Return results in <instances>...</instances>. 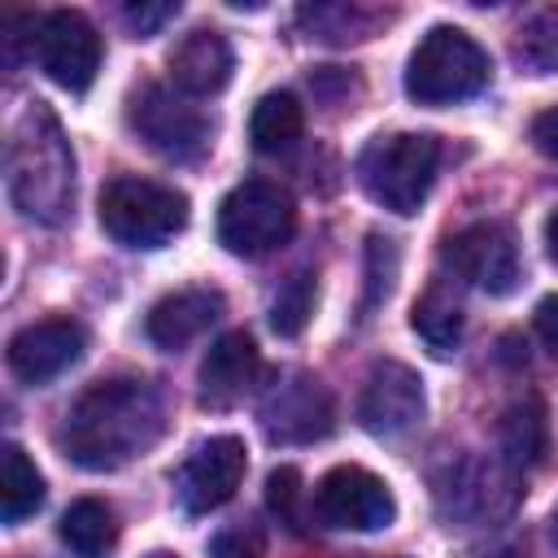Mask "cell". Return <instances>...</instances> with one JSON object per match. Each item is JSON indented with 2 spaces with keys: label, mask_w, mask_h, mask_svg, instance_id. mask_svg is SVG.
I'll use <instances>...</instances> for the list:
<instances>
[{
  "label": "cell",
  "mask_w": 558,
  "mask_h": 558,
  "mask_svg": "<svg viewBox=\"0 0 558 558\" xmlns=\"http://www.w3.org/2000/svg\"><path fill=\"white\" fill-rule=\"evenodd\" d=\"M436 161H440V148L423 131L375 135L357 153V183L375 205L392 214H414L432 192Z\"/></svg>",
  "instance_id": "obj_3"
},
{
  "label": "cell",
  "mask_w": 558,
  "mask_h": 558,
  "mask_svg": "<svg viewBox=\"0 0 558 558\" xmlns=\"http://www.w3.org/2000/svg\"><path fill=\"white\" fill-rule=\"evenodd\" d=\"M554 541H558V510H554Z\"/></svg>",
  "instance_id": "obj_32"
},
{
  "label": "cell",
  "mask_w": 558,
  "mask_h": 558,
  "mask_svg": "<svg viewBox=\"0 0 558 558\" xmlns=\"http://www.w3.org/2000/svg\"><path fill=\"white\" fill-rule=\"evenodd\" d=\"M423 405V379L405 362H375L357 397V423L371 436H405L418 427Z\"/></svg>",
  "instance_id": "obj_12"
},
{
  "label": "cell",
  "mask_w": 558,
  "mask_h": 558,
  "mask_svg": "<svg viewBox=\"0 0 558 558\" xmlns=\"http://www.w3.org/2000/svg\"><path fill=\"white\" fill-rule=\"evenodd\" d=\"M410 327L418 331V340H423L432 353H440V357L453 353L458 340H462V305H458V296H453L445 283H432V288L414 301Z\"/></svg>",
  "instance_id": "obj_21"
},
{
  "label": "cell",
  "mask_w": 558,
  "mask_h": 558,
  "mask_svg": "<svg viewBox=\"0 0 558 558\" xmlns=\"http://www.w3.org/2000/svg\"><path fill=\"white\" fill-rule=\"evenodd\" d=\"M445 257H449V266H453L466 283H475V288L488 292V296H506V292H514L519 279H523L519 244H514V235H510L501 222H471V227H462V231L449 240Z\"/></svg>",
  "instance_id": "obj_10"
},
{
  "label": "cell",
  "mask_w": 558,
  "mask_h": 558,
  "mask_svg": "<svg viewBox=\"0 0 558 558\" xmlns=\"http://www.w3.org/2000/svg\"><path fill=\"white\" fill-rule=\"evenodd\" d=\"M497 488H501V493L510 488V480H506L497 466L462 462L458 475H453V484L440 488V497H453L449 510H458V514H497V510H506V506L514 501V497H497Z\"/></svg>",
  "instance_id": "obj_23"
},
{
  "label": "cell",
  "mask_w": 558,
  "mask_h": 558,
  "mask_svg": "<svg viewBox=\"0 0 558 558\" xmlns=\"http://www.w3.org/2000/svg\"><path fill=\"white\" fill-rule=\"evenodd\" d=\"M301 131H305V113H301V100L292 92H266L253 105L248 135H253L257 153H288L301 140Z\"/></svg>",
  "instance_id": "obj_20"
},
{
  "label": "cell",
  "mask_w": 558,
  "mask_h": 558,
  "mask_svg": "<svg viewBox=\"0 0 558 558\" xmlns=\"http://www.w3.org/2000/svg\"><path fill=\"white\" fill-rule=\"evenodd\" d=\"M488 52L458 26H432L405 65V92L418 105H453L488 83Z\"/></svg>",
  "instance_id": "obj_4"
},
{
  "label": "cell",
  "mask_w": 558,
  "mask_h": 558,
  "mask_svg": "<svg viewBox=\"0 0 558 558\" xmlns=\"http://www.w3.org/2000/svg\"><path fill=\"white\" fill-rule=\"evenodd\" d=\"M61 541L78 558H105L118 545V514H113V506H105L100 497H78L61 514Z\"/></svg>",
  "instance_id": "obj_19"
},
{
  "label": "cell",
  "mask_w": 558,
  "mask_h": 558,
  "mask_svg": "<svg viewBox=\"0 0 558 558\" xmlns=\"http://www.w3.org/2000/svg\"><path fill=\"white\" fill-rule=\"evenodd\" d=\"M532 144H536L545 157L558 161V105L545 109V113H536V122H532Z\"/></svg>",
  "instance_id": "obj_29"
},
{
  "label": "cell",
  "mask_w": 558,
  "mask_h": 558,
  "mask_svg": "<svg viewBox=\"0 0 558 558\" xmlns=\"http://www.w3.org/2000/svg\"><path fill=\"white\" fill-rule=\"evenodd\" d=\"M231 44L218 31H192L174 52H170V78L183 96H214L231 83Z\"/></svg>",
  "instance_id": "obj_17"
},
{
  "label": "cell",
  "mask_w": 558,
  "mask_h": 558,
  "mask_svg": "<svg viewBox=\"0 0 558 558\" xmlns=\"http://www.w3.org/2000/svg\"><path fill=\"white\" fill-rule=\"evenodd\" d=\"M266 501H270V510L279 514V523L301 527V510H296V501H301V471H296V466L270 471V480H266Z\"/></svg>",
  "instance_id": "obj_26"
},
{
  "label": "cell",
  "mask_w": 558,
  "mask_h": 558,
  "mask_svg": "<svg viewBox=\"0 0 558 558\" xmlns=\"http://www.w3.org/2000/svg\"><path fill=\"white\" fill-rule=\"evenodd\" d=\"M83 340L74 318H39L9 340V371L22 384H48L83 357Z\"/></svg>",
  "instance_id": "obj_14"
},
{
  "label": "cell",
  "mask_w": 558,
  "mask_h": 558,
  "mask_svg": "<svg viewBox=\"0 0 558 558\" xmlns=\"http://www.w3.org/2000/svg\"><path fill=\"white\" fill-rule=\"evenodd\" d=\"M262 427L270 440L296 445V440H314L331 432V397L318 379L310 375H288L283 384L275 379V388L262 401Z\"/></svg>",
  "instance_id": "obj_13"
},
{
  "label": "cell",
  "mask_w": 558,
  "mask_h": 558,
  "mask_svg": "<svg viewBox=\"0 0 558 558\" xmlns=\"http://www.w3.org/2000/svg\"><path fill=\"white\" fill-rule=\"evenodd\" d=\"M314 514L327 527H344V532H379L397 519V501L392 488L366 471V466H331L318 488H314Z\"/></svg>",
  "instance_id": "obj_8"
},
{
  "label": "cell",
  "mask_w": 558,
  "mask_h": 558,
  "mask_svg": "<svg viewBox=\"0 0 558 558\" xmlns=\"http://www.w3.org/2000/svg\"><path fill=\"white\" fill-rule=\"evenodd\" d=\"M296 231V201L266 179H248L231 187L218 205V240L235 257H262L288 244Z\"/></svg>",
  "instance_id": "obj_6"
},
{
  "label": "cell",
  "mask_w": 558,
  "mask_h": 558,
  "mask_svg": "<svg viewBox=\"0 0 558 558\" xmlns=\"http://www.w3.org/2000/svg\"><path fill=\"white\" fill-rule=\"evenodd\" d=\"M4 170H9V196L26 218L52 227L70 214L74 153H70V140L48 105L35 100L22 109V118L13 122V135H9Z\"/></svg>",
  "instance_id": "obj_2"
},
{
  "label": "cell",
  "mask_w": 558,
  "mask_h": 558,
  "mask_svg": "<svg viewBox=\"0 0 558 558\" xmlns=\"http://www.w3.org/2000/svg\"><path fill=\"white\" fill-rule=\"evenodd\" d=\"M545 248H549V257L558 262V209L545 218Z\"/></svg>",
  "instance_id": "obj_31"
},
{
  "label": "cell",
  "mask_w": 558,
  "mask_h": 558,
  "mask_svg": "<svg viewBox=\"0 0 558 558\" xmlns=\"http://www.w3.org/2000/svg\"><path fill=\"white\" fill-rule=\"evenodd\" d=\"M353 558H379V554H353Z\"/></svg>",
  "instance_id": "obj_33"
},
{
  "label": "cell",
  "mask_w": 558,
  "mask_h": 558,
  "mask_svg": "<svg viewBox=\"0 0 558 558\" xmlns=\"http://www.w3.org/2000/svg\"><path fill=\"white\" fill-rule=\"evenodd\" d=\"M166 432L161 392L148 379H105L92 384L61 423L65 453L87 471H118Z\"/></svg>",
  "instance_id": "obj_1"
},
{
  "label": "cell",
  "mask_w": 558,
  "mask_h": 558,
  "mask_svg": "<svg viewBox=\"0 0 558 558\" xmlns=\"http://www.w3.org/2000/svg\"><path fill=\"white\" fill-rule=\"evenodd\" d=\"M510 52L527 74H558V9L527 17L519 26Z\"/></svg>",
  "instance_id": "obj_24"
},
{
  "label": "cell",
  "mask_w": 558,
  "mask_h": 558,
  "mask_svg": "<svg viewBox=\"0 0 558 558\" xmlns=\"http://www.w3.org/2000/svg\"><path fill=\"white\" fill-rule=\"evenodd\" d=\"M148 558H174V554H148Z\"/></svg>",
  "instance_id": "obj_34"
},
{
  "label": "cell",
  "mask_w": 558,
  "mask_h": 558,
  "mask_svg": "<svg viewBox=\"0 0 558 558\" xmlns=\"http://www.w3.org/2000/svg\"><path fill=\"white\" fill-rule=\"evenodd\" d=\"M262 375V357L248 331H227L209 344L205 362H201V401L214 410H227L235 401H244L253 392Z\"/></svg>",
  "instance_id": "obj_15"
},
{
  "label": "cell",
  "mask_w": 558,
  "mask_h": 558,
  "mask_svg": "<svg viewBox=\"0 0 558 558\" xmlns=\"http://www.w3.org/2000/svg\"><path fill=\"white\" fill-rule=\"evenodd\" d=\"M497 440H501V453L510 466H536L549 445V418H545L541 397H523V401L506 405V414L497 423Z\"/></svg>",
  "instance_id": "obj_18"
},
{
  "label": "cell",
  "mask_w": 558,
  "mask_h": 558,
  "mask_svg": "<svg viewBox=\"0 0 558 558\" xmlns=\"http://www.w3.org/2000/svg\"><path fill=\"white\" fill-rule=\"evenodd\" d=\"M126 118L140 131V140L148 148H157L161 157L196 161L209 148V118L196 105H187L183 96H170L166 87H153V83L140 87L131 96Z\"/></svg>",
  "instance_id": "obj_9"
},
{
  "label": "cell",
  "mask_w": 558,
  "mask_h": 558,
  "mask_svg": "<svg viewBox=\"0 0 558 558\" xmlns=\"http://www.w3.org/2000/svg\"><path fill=\"white\" fill-rule=\"evenodd\" d=\"M536 331H541V340L558 353V292L536 305Z\"/></svg>",
  "instance_id": "obj_30"
},
{
  "label": "cell",
  "mask_w": 558,
  "mask_h": 558,
  "mask_svg": "<svg viewBox=\"0 0 558 558\" xmlns=\"http://www.w3.org/2000/svg\"><path fill=\"white\" fill-rule=\"evenodd\" d=\"M174 13H179V4H126V9H122V17H126L140 35H153V31L166 26Z\"/></svg>",
  "instance_id": "obj_28"
},
{
  "label": "cell",
  "mask_w": 558,
  "mask_h": 558,
  "mask_svg": "<svg viewBox=\"0 0 558 558\" xmlns=\"http://www.w3.org/2000/svg\"><path fill=\"white\" fill-rule=\"evenodd\" d=\"M244 471H248V449L240 436H209L201 440L187 462L179 466V501L183 510L192 514H205V510H218L235 497V488L244 484Z\"/></svg>",
  "instance_id": "obj_11"
},
{
  "label": "cell",
  "mask_w": 558,
  "mask_h": 558,
  "mask_svg": "<svg viewBox=\"0 0 558 558\" xmlns=\"http://www.w3.org/2000/svg\"><path fill=\"white\" fill-rule=\"evenodd\" d=\"M39 506H44L39 466L26 458V449L4 445V453H0V514H4V523H22Z\"/></svg>",
  "instance_id": "obj_22"
},
{
  "label": "cell",
  "mask_w": 558,
  "mask_h": 558,
  "mask_svg": "<svg viewBox=\"0 0 558 558\" xmlns=\"http://www.w3.org/2000/svg\"><path fill=\"white\" fill-rule=\"evenodd\" d=\"M262 554V536L253 527H231L214 541V558H257Z\"/></svg>",
  "instance_id": "obj_27"
},
{
  "label": "cell",
  "mask_w": 558,
  "mask_h": 558,
  "mask_svg": "<svg viewBox=\"0 0 558 558\" xmlns=\"http://www.w3.org/2000/svg\"><path fill=\"white\" fill-rule=\"evenodd\" d=\"M314 314V275L310 270H296L279 283L275 301H270V327L279 336H301L305 323Z\"/></svg>",
  "instance_id": "obj_25"
},
{
  "label": "cell",
  "mask_w": 558,
  "mask_h": 558,
  "mask_svg": "<svg viewBox=\"0 0 558 558\" xmlns=\"http://www.w3.org/2000/svg\"><path fill=\"white\" fill-rule=\"evenodd\" d=\"M31 57L57 87L87 92L100 70V35L78 9H52L31 26Z\"/></svg>",
  "instance_id": "obj_7"
},
{
  "label": "cell",
  "mask_w": 558,
  "mask_h": 558,
  "mask_svg": "<svg viewBox=\"0 0 558 558\" xmlns=\"http://www.w3.org/2000/svg\"><path fill=\"white\" fill-rule=\"evenodd\" d=\"M218 318H222V292H214V288H183V292L161 296L148 310V323L144 327H148V340L153 344L183 349L196 336H205Z\"/></svg>",
  "instance_id": "obj_16"
},
{
  "label": "cell",
  "mask_w": 558,
  "mask_h": 558,
  "mask_svg": "<svg viewBox=\"0 0 558 558\" xmlns=\"http://www.w3.org/2000/svg\"><path fill=\"white\" fill-rule=\"evenodd\" d=\"M100 227L126 248H161L187 227V196L166 183L122 174L100 192Z\"/></svg>",
  "instance_id": "obj_5"
}]
</instances>
